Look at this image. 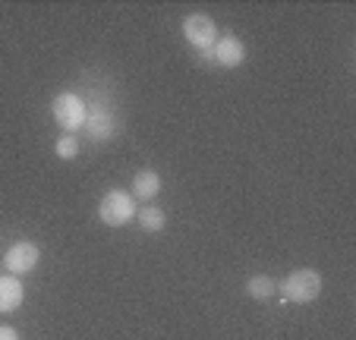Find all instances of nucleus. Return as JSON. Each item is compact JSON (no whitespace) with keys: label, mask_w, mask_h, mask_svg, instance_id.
Wrapping results in <instances>:
<instances>
[{"label":"nucleus","mask_w":356,"mask_h":340,"mask_svg":"<svg viewBox=\"0 0 356 340\" xmlns=\"http://www.w3.org/2000/svg\"><path fill=\"white\" fill-rule=\"evenodd\" d=\"M161 193V177L155 174V170H139V174L133 177V199L136 202H152L155 195Z\"/></svg>","instance_id":"9"},{"label":"nucleus","mask_w":356,"mask_h":340,"mask_svg":"<svg viewBox=\"0 0 356 340\" xmlns=\"http://www.w3.org/2000/svg\"><path fill=\"white\" fill-rule=\"evenodd\" d=\"M0 340H19V334H16V327L0 325Z\"/></svg>","instance_id":"13"},{"label":"nucleus","mask_w":356,"mask_h":340,"mask_svg":"<svg viewBox=\"0 0 356 340\" xmlns=\"http://www.w3.org/2000/svg\"><path fill=\"white\" fill-rule=\"evenodd\" d=\"M211 60L227 70L240 67V63L246 60V44H243L236 35H224V38H218L215 47H211Z\"/></svg>","instance_id":"6"},{"label":"nucleus","mask_w":356,"mask_h":340,"mask_svg":"<svg viewBox=\"0 0 356 340\" xmlns=\"http://www.w3.org/2000/svg\"><path fill=\"white\" fill-rule=\"evenodd\" d=\"M136 224H139L145 234H161L164 224H168V214H164L158 205H145L136 211Z\"/></svg>","instance_id":"10"},{"label":"nucleus","mask_w":356,"mask_h":340,"mask_svg":"<svg viewBox=\"0 0 356 340\" xmlns=\"http://www.w3.org/2000/svg\"><path fill=\"white\" fill-rule=\"evenodd\" d=\"M281 293H284V300L306 306V302L318 300V293H322V274L316 268H296V271H290L284 277Z\"/></svg>","instance_id":"1"},{"label":"nucleus","mask_w":356,"mask_h":340,"mask_svg":"<svg viewBox=\"0 0 356 340\" xmlns=\"http://www.w3.org/2000/svg\"><path fill=\"white\" fill-rule=\"evenodd\" d=\"M277 290L275 277H268V274H256V277L246 280V293L252 296V300H271Z\"/></svg>","instance_id":"11"},{"label":"nucleus","mask_w":356,"mask_h":340,"mask_svg":"<svg viewBox=\"0 0 356 340\" xmlns=\"http://www.w3.org/2000/svg\"><path fill=\"white\" fill-rule=\"evenodd\" d=\"M183 38H186L199 54H209L221 35H218V26L209 13H189L186 19H183Z\"/></svg>","instance_id":"4"},{"label":"nucleus","mask_w":356,"mask_h":340,"mask_svg":"<svg viewBox=\"0 0 356 340\" xmlns=\"http://www.w3.org/2000/svg\"><path fill=\"white\" fill-rule=\"evenodd\" d=\"M38 261H41V249L35 246V243H29V240L13 243V246L3 252V268H7V274H16V277L35 271Z\"/></svg>","instance_id":"5"},{"label":"nucleus","mask_w":356,"mask_h":340,"mask_svg":"<svg viewBox=\"0 0 356 340\" xmlns=\"http://www.w3.org/2000/svg\"><path fill=\"white\" fill-rule=\"evenodd\" d=\"M86 136L95 142H108L114 139L117 133V123H114V113L108 107H88V117H86Z\"/></svg>","instance_id":"7"},{"label":"nucleus","mask_w":356,"mask_h":340,"mask_svg":"<svg viewBox=\"0 0 356 340\" xmlns=\"http://www.w3.org/2000/svg\"><path fill=\"white\" fill-rule=\"evenodd\" d=\"M51 113H54V123L63 129V133H73L76 136V129L86 127L88 104L76 92H60L54 98V104H51Z\"/></svg>","instance_id":"2"},{"label":"nucleus","mask_w":356,"mask_h":340,"mask_svg":"<svg viewBox=\"0 0 356 340\" xmlns=\"http://www.w3.org/2000/svg\"><path fill=\"white\" fill-rule=\"evenodd\" d=\"M26 300V287H22V280L16 274H3L0 277V315H10L22 306Z\"/></svg>","instance_id":"8"},{"label":"nucleus","mask_w":356,"mask_h":340,"mask_svg":"<svg viewBox=\"0 0 356 340\" xmlns=\"http://www.w3.org/2000/svg\"><path fill=\"white\" fill-rule=\"evenodd\" d=\"M54 152H57V158H63V161H73L76 154H79V136H73V133H63L60 139H57Z\"/></svg>","instance_id":"12"},{"label":"nucleus","mask_w":356,"mask_h":340,"mask_svg":"<svg viewBox=\"0 0 356 340\" xmlns=\"http://www.w3.org/2000/svg\"><path fill=\"white\" fill-rule=\"evenodd\" d=\"M136 211H139L136 199L129 193H123V189H111L98 205V218L108 227H127L129 220H136Z\"/></svg>","instance_id":"3"}]
</instances>
